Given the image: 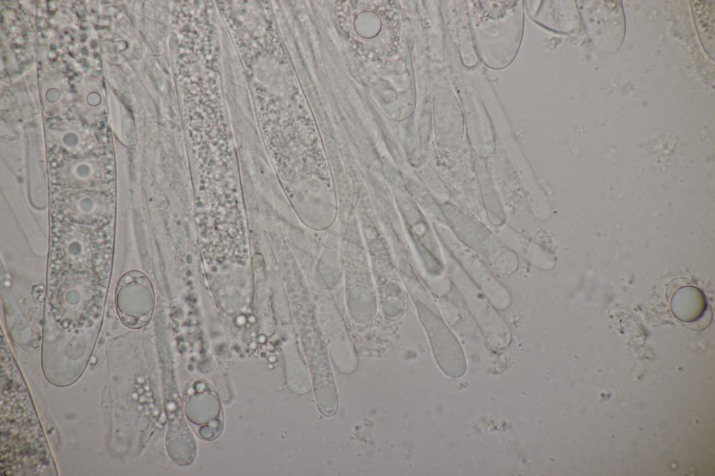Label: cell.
<instances>
[{"mask_svg":"<svg viewBox=\"0 0 715 476\" xmlns=\"http://www.w3.org/2000/svg\"><path fill=\"white\" fill-rule=\"evenodd\" d=\"M418 307L438 366L448 377H462L466 370V361L457 339L437 309L424 304Z\"/></svg>","mask_w":715,"mask_h":476,"instance_id":"obj_4","label":"cell"},{"mask_svg":"<svg viewBox=\"0 0 715 476\" xmlns=\"http://www.w3.org/2000/svg\"><path fill=\"white\" fill-rule=\"evenodd\" d=\"M145 276L139 272L130 271L119 280L115 294L117 313L128 327L142 326L148 317L145 294L148 291Z\"/></svg>","mask_w":715,"mask_h":476,"instance_id":"obj_6","label":"cell"},{"mask_svg":"<svg viewBox=\"0 0 715 476\" xmlns=\"http://www.w3.org/2000/svg\"><path fill=\"white\" fill-rule=\"evenodd\" d=\"M437 230L448 251L472 283L496 308H508L512 302L509 290L493 275L483 260L462 244L448 226L438 225Z\"/></svg>","mask_w":715,"mask_h":476,"instance_id":"obj_2","label":"cell"},{"mask_svg":"<svg viewBox=\"0 0 715 476\" xmlns=\"http://www.w3.org/2000/svg\"><path fill=\"white\" fill-rule=\"evenodd\" d=\"M670 305L675 317L685 322L699 320L707 307L702 291L691 285L677 288L670 296Z\"/></svg>","mask_w":715,"mask_h":476,"instance_id":"obj_7","label":"cell"},{"mask_svg":"<svg viewBox=\"0 0 715 476\" xmlns=\"http://www.w3.org/2000/svg\"><path fill=\"white\" fill-rule=\"evenodd\" d=\"M451 278L491 345L506 347L510 342L508 327L494 305L462 269L453 268Z\"/></svg>","mask_w":715,"mask_h":476,"instance_id":"obj_5","label":"cell"},{"mask_svg":"<svg viewBox=\"0 0 715 476\" xmlns=\"http://www.w3.org/2000/svg\"><path fill=\"white\" fill-rule=\"evenodd\" d=\"M578 4L587 34L601 52L612 53L622 43L624 18L621 1H584Z\"/></svg>","mask_w":715,"mask_h":476,"instance_id":"obj_3","label":"cell"},{"mask_svg":"<svg viewBox=\"0 0 715 476\" xmlns=\"http://www.w3.org/2000/svg\"><path fill=\"white\" fill-rule=\"evenodd\" d=\"M441 209L454 236L493 269L503 274L517 269L515 251L480 220L450 202Z\"/></svg>","mask_w":715,"mask_h":476,"instance_id":"obj_1","label":"cell"}]
</instances>
